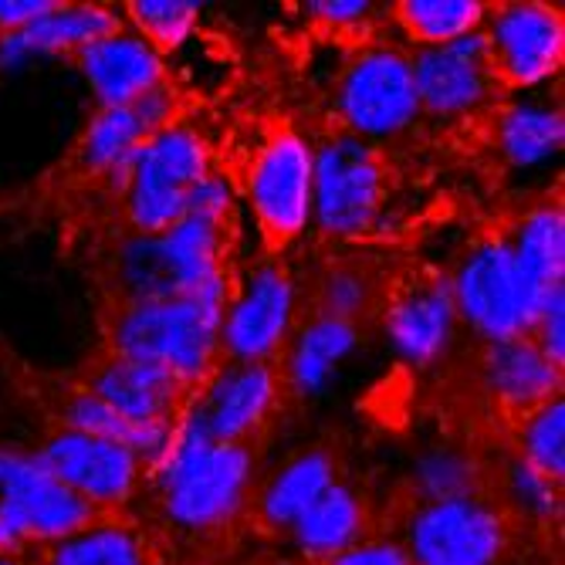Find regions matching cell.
I'll return each mask as SVG.
<instances>
[{
	"label": "cell",
	"instance_id": "cell-1",
	"mask_svg": "<svg viewBox=\"0 0 565 565\" xmlns=\"http://www.w3.org/2000/svg\"><path fill=\"white\" fill-rule=\"evenodd\" d=\"M224 275L193 295L136 301L116 329L119 359L160 366L180 383L203 376L224 326Z\"/></svg>",
	"mask_w": 565,
	"mask_h": 565
},
{
	"label": "cell",
	"instance_id": "cell-2",
	"mask_svg": "<svg viewBox=\"0 0 565 565\" xmlns=\"http://www.w3.org/2000/svg\"><path fill=\"white\" fill-rule=\"evenodd\" d=\"M250 481V454L241 444L211 440L196 414L183 420L163 457V501L186 529L224 525L241 508Z\"/></svg>",
	"mask_w": 565,
	"mask_h": 565
},
{
	"label": "cell",
	"instance_id": "cell-3",
	"mask_svg": "<svg viewBox=\"0 0 565 565\" xmlns=\"http://www.w3.org/2000/svg\"><path fill=\"white\" fill-rule=\"evenodd\" d=\"M450 291L457 312L491 342L525 339V332L535 329L548 298L525 278L511 247L501 244L478 247L460 268Z\"/></svg>",
	"mask_w": 565,
	"mask_h": 565
},
{
	"label": "cell",
	"instance_id": "cell-4",
	"mask_svg": "<svg viewBox=\"0 0 565 565\" xmlns=\"http://www.w3.org/2000/svg\"><path fill=\"white\" fill-rule=\"evenodd\" d=\"M221 227L200 217H183L163 234H142L122 254V278L136 301L193 295L221 278L217 268Z\"/></svg>",
	"mask_w": 565,
	"mask_h": 565
},
{
	"label": "cell",
	"instance_id": "cell-5",
	"mask_svg": "<svg viewBox=\"0 0 565 565\" xmlns=\"http://www.w3.org/2000/svg\"><path fill=\"white\" fill-rule=\"evenodd\" d=\"M129 214L142 234H163L186 214L190 190L207 177V149L190 129L152 136L129 167Z\"/></svg>",
	"mask_w": 565,
	"mask_h": 565
},
{
	"label": "cell",
	"instance_id": "cell-6",
	"mask_svg": "<svg viewBox=\"0 0 565 565\" xmlns=\"http://www.w3.org/2000/svg\"><path fill=\"white\" fill-rule=\"evenodd\" d=\"M92 519V504L51 478L38 457L0 454V552L18 539H68Z\"/></svg>",
	"mask_w": 565,
	"mask_h": 565
},
{
	"label": "cell",
	"instance_id": "cell-7",
	"mask_svg": "<svg viewBox=\"0 0 565 565\" xmlns=\"http://www.w3.org/2000/svg\"><path fill=\"white\" fill-rule=\"evenodd\" d=\"M383 196V173L363 139H335L312 160V207L329 234H363Z\"/></svg>",
	"mask_w": 565,
	"mask_h": 565
},
{
	"label": "cell",
	"instance_id": "cell-8",
	"mask_svg": "<svg viewBox=\"0 0 565 565\" xmlns=\"http://www.w3.org/2000/svg\"><path fill=\"white\" fill-rule=\"evenodd\" d=\"M420 565H494L504 548V522L478 498L430 501L409 529Z\"/></svg>",
	"mask_w": 565,
	"mask_h": 565
},
{
	"label": "cell",
	"instance_id": "cell-9",
	"mask_svg": "<svg viewBox=\"0 0 565 565\" xmlns=\"http://www.w3.org/2000/svg\"><path fill=\"white\" fill-rule=\"evenodd\" d=\"M339 106L345 122L363 136H390L420 113L414 68L396 51H370L342 82Z\"/></svg>",
	"mask_w": 565,
	"mask_h": 565
},
{
	"label": "cell",
	"instance_id": "cell-10",
	"mask_svg": "<svg viewBox=\"0 0 565 565\" xmlns=\"http://www.w3.org/2000/svg\"><path fill=\"white\" fill-rule=\"evenodd\" d=\"M250 207L278 244L305 231L312 214V152L298 136H278L254 163Z\"/></svg>",
	"mask_w": 565,
	"mask_h": 565
},
{
	"label": "cell",
	"instance_id": "cell-11",
	"mask_svg": "<svg viewBox=\"0 0 565 565\" xmlns=\"http://www.w3.org/2000/svg\"><path fill=\"white\" fill-rule=\"evenodd\" d=\"M565 28L545 4H511L494 14L488 55L491 68L515 85H539L562 65Z\"/></svg>",
	"mask_w": 565,
	"mask_h": 565
},
{
	"label": "cell",
	"instance_id": "cell-12",
	"mask_svg": "<svg viewBox=\"0 0 565 565\" xmlns=\"http://www.w3.org/2000/svg\"><path fill=\"white\" fill-rule=\"evenodd\" d=\"M41 465L82 501H122L139 475V457L113 440L78 430L58 434L41 450Z\"/></svg>",
	"mask_w": 565,
	"mask_h": 565
},
{
	"label": "cell",
	"instance_id": "cell-13",
	"mask_svg": "<svg viewBox=\"0 0 565 565\" xmlns=\"http://www.w3.org/2000/svg\"><path fill=\"white\" fill-rule=\"evenodd\" d=\"M414 68V85L420 106L434 113H468L488 95L491 55L484 34H465L450 44L424 47Z\"/></svg>",
	"mask_w": 565,
	"mask_h": 565
},
{
	"label": "cell",
	"instance_id": "cell-14",
	"mask_svg": "<svg viewBox=\"0 0 565 565\" xmlns=\"http://www.w3.org/2000/svg\"><path fill=\"white\" fill-rule=\"evenodd\" d=\"M291 308H295V295L281 268L268 265L262 271H254L244 295L237 298V305L221 326L227 349L241 363H262L288 335Z\"/></svg>",
	"mask_w": 565,
	"mask_h": 565
},
{
	"label": "cell",
	"instance_id": "cell-15",
	"mask_svg": "<svg viewBox=\"0 0 565 565\" xmlns=\"http://www.w3.org/2000/svg\"><path fill=\"white\" fill-rule=\"evenodd\" d=\"M82 72L106 109L132 106L160 85V55L139 34H109L78 51Z\"/></svg>",
	"mask_w": 565,
	"mask_h": 565
},
{
	"label": "cell",
	"instance_id": "cell-16",
	"mask_svg": "<svg viewBox=\"0 0 565 565\" xmlns=\"http://www.w3.org/2000/svg\"><path fill=\"white\" fill-rule=\"evenodd\" d=\"M173 113V98L163 85L136 98L132 106L102 109V116L88 126L85 136V160L95 170H129L136 152L167 129Z\"/></svg>",
	"mask_w": 565,
	"mask_h": 565
},
{
	"label": "cell",
	"instance_id": "cell-17",
	"mask_svg": "<svg viewBox=\"0 0 565 565\" xmlns=\"http://www.w3.org/2000/svg\"><path fill=\"white\" fill-rule=\"evenodd\" d=\"M275 403V373L262 363H241L214 380V386L193 409L207 427L211 440L237 444L250 427H258Z\"/></svg>",
	"mask_w": 565,
	"mask_h": 565
},
{
	"label": "cell",
	"instance_id": "cell-18",
	"mask_svg": "<svg viewBox=\"0 0 565 565\" xmlns=\"http://www.w3.org/2000/svg\"><path fill=\"white\" fill-rule=\"evenodd\" d=\"M119 31V18L106 8H65L55 4L47 14L34 18L31 24L8 31L0 38V68H21L31 58L55 55L65 47H88Z\"/></svg>",
	"mask_w": 565,
	"mask_h": 565
},
{
	"label": "cell",
	"instance_id": "cell-19",
	"mask_svg": "<svg viewBox=\"0 0 565 565\" xmlns=\"http://www.w3.org/2000/svg\"><path fill=\"white\" fill-rule=\"evenodd\" d=\"M454 291L447 285H417L393 301L386 312V335L409 363H430L454 332Z\"/></svg>",
	"mask_w": 565,
	"mask_h": 565
},
{
	"label": "cell",
	"instance_id": "cell-20",
	"mask_svg": "<svg viewBox=\"0 0 565 565\" xmlns=\"http://www.w3.org/2000/svg\"><path fill=\"white\" fill-rule=\"evenodd\" d=\"M180 380L160 366L132 363V359H116L106 370L95 376L92 393L109 403L116 414L136 424H170L177 396H180Z\"/></svg>",
	"mask_w": 565,
	"mask_h": 565
},
{
	"label": "cell",
	"instance_id": "cell-21",
	"mask_svg": "<svg viewBox=\"0 0 565 565\" xmlns=\"http://www.w3.org/2000/svg\"><path fill=\"white\" fill-rule=\"evenodd\" d=\"M558 370L532 339L494 342L488 352V383L508 406H545L558 390Z\"/></svg>",
	"mask_w": 565,
	"mask_h": 565
},
{
	"label": "cell",
	"instance_id": "cell-22",
	"mask_svg": "<svg viewBox=\"0 0 565 565\" xmlns=\"http://www.w3.org/2000/svg\"><path fill=\"white\" fill-rule=\"evenodd\" d=\"M363 532V508L349 488H326L295 522V539L308 555L335 558L349 552Z\"/></svg>",
	"mask_w": 565,
	"mask_h": 565
},
{
	"label": "cell",
	"instance_id": "cell-23",
	"mask_svg": "<svg viewBox=\"0 0 565 565\" xmlns=\"http://www.w3.org/2000/svg\"><path fill=\"white\" fill-rule=\"evenodd\" d=\"M65 414H68L72 430L88 434V437H102V440H113V444L132 450L136 457H157V460H163L167 450H170V440H173V427L170 424H136V420H126L122 414H116L109 403H102L95 393H78L68 403Z\"/></svg>",
	"mask_w": 565,
	"mask_h": 565
},
{
	"label": "cell",
	"instance_id": "cell-24",
	"mask_svg": "<svg viewBox=\"0 0 565 565\" xmlns=\"http://www.w3.org/2000/svg\"><path fill=\"white\" fill-rule=\"evenodd\" d=\"M352 345H355L352 322H339V319H326L322 316L319 322L308 326L301 332L295 359H291V383H295V390L305 393V396L319 393L329 383L335 363H342V359L352 352Z\"/></svg>",
	"mask_w": 565,
	"mask_h": 565
},
{
	"label": "cell",
	"instance_id": "cell-25",
	"mask_svg": "<svg viewBox=\"0 0 565 565\" xmlns=\"http://www.w3.org/2000/svg\"><path fill=\"white\" fill-rule=\"evenodd\" d=\"M326 488H332V460L319 450L301 454L265 491V501H262L265 519L271 525H295L301 519V511Z\"/></svg>",
	"mask_w": 565,
	"mask_h": 565
},
{
	"label": "cell",
	"instance_id": "cell-26",
	"mask_svg": "<svg viewBox=\"0 0 565 565\" xmlns=\"http://www.w3.org/2000/svg\"><path fill=\"white\" fill-rule=\"evenodd\" d=\"M525 278L542 291L552 295L562 288L565 271V224L558 211H539L525 221L519 234V247H511Z\"/></svg>",
	"mask_w": 565,
	"mask_h": 565
},
{
	"label": "cell",
	"instance_id": "cell-27",
	"mask_svg": "<svg viewBox=\"0 0 565 565\" xmlns=\"http://www.w3.org/2000/svg\"><path fill=\"white\" fill-rule=\"evenodd\" d=\"M565 136L562 116L539 102H522L501 119V149L515 167H535L558 152Z\"/></svg>",
	"mask_w": 565,
	"mask_h": 565
},
{
	"label": "cell",
	"instance_id": "cell-28",
	"mask_svg": "<svg viewBox=\"0 0 565 565\" xmlns=\"http://www.w3.org/2000/svg\"><path fill=\"white\" fill-rule=\"evenodd\" d=\"M481 18L484 8L475 4V0H406V4H399L403 28L420 38L427 47L475 34Z\"/></svg>",
	"mask_w": 565,
	"mask_h": 565
},
{
	"label": "cell",
	"instance_id": "cell-29",
	"mask_svg": "<svg viewBox=\"0 0 565 565\" xmlns=\"http://www.w3.org/2000/svg\"><path fill=\"white\" fill-rule=\"evenodd\" d=\"M51 565H149V555L129 529L106 525L62 539Z\"/></svg>",
	"mask_w": 565,
	"mask_h": 565
},
{
	"label": "cell",
	"instance_id": "cell-30",
	"mask_svg": "<svg viewBox=\"0 0 565 565\" xmlns=\"http://www.w3.org/2000/svg\"><path fill=\"white\" fill-rule=\"evenodd\" d=\"M132 21L139 24V38L157 51V47H177L190 38L196 24V4L186 0H136L129 4Z\"/></svg>",
	"mask_w": 565,
	"mask_h": 565
},
{
	"label": "cell",
	"instance_id": "cell-31",
	"mask_svg": "<svg viewBox=\"0 0 565 565\" xmlns=\"http://www.w3.org/2000/svg\"><path fill=\"white\" fill-rule=\"evenodd\" d=\"M525 465H532L548 481H558L565 471V409L562 403H545L525 427Z\"/></svg>",
	"mask_w": 565,
	"mask_h": 565
},
{
	"label": "cell",
	"instance_id": "cell-32",
	"mask_svg": "<svg viewBox=\"0 0 565 565\" xmlns=\"http://www.w3.org/2000/svg\"><path fill=\"white\" fill-rule=\"evenodd\" d=\"M417 481L430 501H454L471 498L475 488V465L457 450H434L417 465Z\"/></svg>",
	"mask_w": 565,
	"mask_h": 565
},
{
	"label": "cell",
	"instance_id": "cell-33",
	"mask_svg": "<svg viewBox=\"0 0 565 565\" xmlns=\"http://www.w3.org/2000/svg\"><path fill=\"white\" fill-rule=\"evenodd\" d=\"M508 491L515 498L529 515H539V519H548L555 515V481H548L545 475H539L532 465L525 460H515V465L508 468Z\"/></svg>",
	"mask_w": 565,
	"mask_h": 565
},
{
	"label": "cell",
	"instance_id": "cell-34",
	"mask_svg": "<svg viewBox=\"0 0 565 565\" xmlns=\"http://www.w3.org/2000/svg\"><path fill=\"white\" fill-rule=\"evenodd\" d=\"M366 305V278L355 271H332L322 285V308L326 319L352 322Z\"/></svg>",
	"mask_w": 565,
	"mask_h": 565
},
{
	"label": "cell",
	"instance_id": "cell-35",
	"mask_svg": "<svg viewBox=\"0 0 565 565\" xmlns=\"http://www.w3.org/2000/svg\"><path fill=\"white\" fill-rule=\"evenodd\" d=\"M227 211H231V190H227V183L207 173V177H203L190 190V196H186V214L183 217H200V221H211V224L221 227V221L227 217Z\"/></svg>",
	"mask_w": 565,
	"mask_h": 565
},
{
	"label": "cell",
	"instance_id": "cell-36",
	"mask_svg": "<svg viewBox=\"0 0 565 565\" xmlns=\"http://www.w3.org/2000/svg\"><path fill=\"white\" fill-rule=\"evenodd\" d=\"M562 322H565V316H562V288H558V291H552V295L545 298L542 316H539V322H535V329L542 332L535 345L552 359L555 366L565 363V332H562Z\"/></svg>",
	"mask_w": 565,
	"mask_h": 565
},
{
	"label": "cell",
	"instance_id": "cell-37",
	"mask_svg": "<svg viewBox=\"0 0 565 565\" xmlns=\"http://www.w3.org/2000/svg\"><path fill=\"white\" fill-rule=\"evenodd\" d=\"M329 565H409V558L393 545H352Z\"/></svg>",
	"mask_w": 565,
	"mask_h": 565
},
{
	"label": "cell",
	"instance_id": "cell-38",
	"mask_svg": "<svg viewBox=\"0 0 565 565\" xmlns=\"http://www.w3.org/2000/svg\"><path fill=\"white\" fill-rule=\"evenodd\" d=\"M55 4H47V0H0V24L18 31L24 24H31L34 18L47 14Z\"/></svg>",
	"mask_w": 565,
	"mask_h": 565
},
{
	"label": "cell",
	"instance_id": "cell-39",
	"mask_svg": "<svg viewBox=\"0 0 565 565\" xmlns=\"http://www.w3.org/2000/svg\"><path fill=\"white\" fill-rule=\"evenodd\" d=\"M312 11L332 24H345V21H355V18H363L370 8L363 4V0H352V4H335V0H326V4H312Z\"/></svg>",
	"mask_w": 565,
	"mask_h": 565
},
{
	"label": "cell",
	"instance_id": "cell-40",
	"mask_svg": "<svg viewBox=\"0 0 565 565\" xmlns=\"http://www.w3.org/2000/svg\"><path fill=\"white\" fill-rule=\"evenodd\" d=\"M0 565H24L21 558H11V555H0Z\"/></svg>",
	"mask_w": 565,
	"mask_h": 565
}]
</instances>
